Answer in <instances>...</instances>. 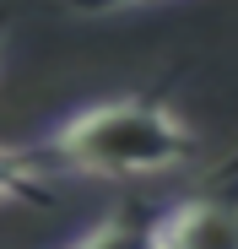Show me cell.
<instances>
[{"mask_svg":"<svg viewBox=\"0 0 238 249\" xmlns=\"http://www.w3.org/2000/svg\"><path fill=\"white\" fill-rule=\"evenodd\" d=\"M27 152L82 179H157L195 157V130L173 114L168 98L146 92L76 108Z\"/></svg>","mask_w":238,"mask_h":249,"instance_id":"obj_1","label":"cell"},{"mask_svg":"<svg viewBox=\"0 0 238 249\" xmlns=\"http://www.w3.org/2000/svg\"><path fill=\"white\" fill-rule=\"evenodd\" d=\"M157 244L163 249H238V162L157 212Z\"/></svg>","mask_w":238,"mask_h":249,"instance_id":"obj_2","label":"cell"},{"mask_svg":"<svg viewBox=\"0 0 238 249\" xmlns=\"http://www.w3.org/2000/svg\"><path fill=\"white\" fill-rule=\"evenodd\" d=\"M65 249H163L157 244V212H146L141 200H125L87 233H76Z\"/></svg>","mask_w":238,"mask_h":249,"instance_id":"obj_3","label":"cell"},{"mask_svg":"<svg viewBox=\"0 0 238 249\" xmlns=\"http://www.w3.org/2000/svg\"><path fill=\"white\" fill-rule=\"evenodd\" d=\"M0 200H27V206H49L44 174H38L33 152H11L0 146Z\"/></svg>","mask_w":238,"mask_h":249,"instance_id":"obj_4","label":"cell"},{"mask_svg":"<svg viewBox=\"0 0 238 249\" xmlns=\"http://www.w3.org/2000/svg\"><path fill=\"white\" fill-rule=\"evenodd\" d=\"M60 6L82 11V17H108V11H130V6H146V0H60Z\"/></svg>","mask_w":238,"mask_h":249,"instance_id":"obj_5","label":"cell"},{"mask_svg":"<svg viewBox=\"0 0 238 249\" xmlns=\"http://www.w3.org/2000/svg\"><path fill=\"white\" fill-rule=\"evenodd\" d=\"M6 38H11V17L0 11V49H6Z\"/></svg>","mask_w":238,"mask_h":249,"instance_id":"obj_6","label":"cell"}]
</instances>
